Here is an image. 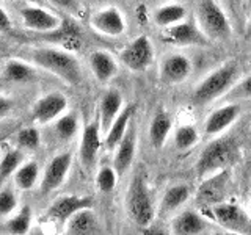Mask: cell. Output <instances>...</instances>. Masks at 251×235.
I'll use <instances>...</instances> for the list:
<instances>
[{
	"label": "cell",
	"instance_id": "obj_1",
	"mask_svg": "<svg viewBox=\"0 0 251 235\" xmlns=\"http://www.w3.org/2000/svg\"><path fill=\"white\" fill-rule=\"evenodd\" d=\"M239 77V63L237 61H227L218 69L202 78L195 88L192 94V104L193 105H207L212 100H217L218 97H223L225 94L232 88Z\"/></svg>",
	"mask_w": 251,
	"mask_h": 235
},
{
	"label": "cell",
	"instance_id": "obj_2",
	"mask_svg": "<svg viewBox=\"0 0 251 235\" xmlns=\"http://www.w3.org/2000/svg\"><path fill=\"white\" fill-rule=\"evenodd\" d=\"M36 66L49 70L50 74L60 77L68 85H78L82 82V68L78 60L68 50L53 49V47H44L38 49L31 55Z\"/></svg>",
	"mask_w": 251,
	"mask_h": 235
},
{
	"label": "cell",
	"instance_id": "obj_3",
	"mask_svg": "<svg viewBox=\"0 0 251 235\" xmlns=\"http://www.w3.org/2000/svg\"><path fill=\"white\" fill-rule=\"evenodd\" d=\"M126 210L127 215L138 227H148L155 216L151 193L146 184L145 172H135L129 184L126 194Z\"/></svg>",
	"mask_w": 251,
	"mask_h": 235
},
{
	"label": "cell",
	"instance_id": "obj_4",
	"mask_svg": "<svg viewBox=\"0 0 251 235\" xmlns=\"http://www.w3.org/2000/svg\"><path fill=\"white\" fill-rule=\"evenodd\" d=\"M237 154V143L232 138H218L202 149L196 162V176L201 180L225 169Z\"/></svg>",
	"mask_w": 251,
	"mask_h": 235
},
{
	"label": "cell",
	"instance_id": "obj_5",
	"mask_svg": "<svg viewBox=\"0 0 251 235\" xmlns=\"http://www.w3.org/2000/svg\"><path fill=\"white\" fill-rule=\"evenodd\" d=\"M195 14L200 30L207 39L223 41L231 36V22L215 0H200Z\"/></svg>",
	"mask_w": 251,
	"mask_h": 235
},
{
	"label": "cell",
	"instance_id": "obj_6",
	"mask_svg": "<svg viewBox=\"0 0 251 235\" xmlns=\"http://www.w3.org/2000/svg\"><path fill=\"white\" fill-rule=\"evenodd\" d=\"M209 210L212 212V219H215L226 231L234 234H251V216L235 204L222 201L209 206Z\"/></svg>",
	"mask_w": 251,
	"mask_h": 235
},
{
	"label": "cell",
	"instance_id": "obj_7",
	"mask_svg": "<svg viewBox=\"0 0 251 235\" xmlns=\"http://www.w3.org/2000/svg\"><path fill=\"white\" fill-rule=\"evenodd\" d=\"M120 58L127 69L133 72H143L154 61V47L151 39L145 35L137 36L121 50Z\"/></svg>",
	"mask_w": 251,
	"mask_h": 235
},
{
	"label": "cell",
	"instance_id": "obj_8",
	"mask_svg": "<svg viewBox=\"0 0 251 235\" xmlns=\"http://www.w3.org/2000/svg\"><path fill=\"white\" fill-rule=\"evenodd\" d=\"M162 39L163 43L173 46H206L209 43V39L200 30V27L195 25L192 21L185 19L165 28Z\"/></svg>",
	"mask_w": 251,
	"mask_h": 235
},
{
	"label": "cell",
	"instance_id": "obj_9",
	"mask_svg": "<svg viewBox=\"0 0 251 235\" xmlns=\"http://www.w3.org/2000/svg\"><path fill=\"white\" fill-rule=\"evenodd\" d=\"M93 206V199L88 196H75V194H65L55 199L50 207L47 209L46 216L58 224H65L68 219L73 216L77 210L86 209Z\"/></svg>",
	"mask_w": 251,
	"mask_h": 235
},
{
	"label": "cell",
	"instance_id": "obj_10",
	"mask_svg": "<svg viewBox=\"0 0 251 235\" xmlns=\"http://www.w3.org/2000/svg\"><path fill=\"white\" fill-rule=\"evenodd\" d=\"M73 164V155L71 152H61L55 155L53 159L47 163L44 169V176L41 180V193L49 194L50 191L57 190L63 185V182L68 177V172Z\"/></svg>",
	"mask_w": 251,
	"mask_h": 235
},
{
	"label": "cell",
	"instance_id": "obj_11",
	"mask_svg": "<svg viewBox=\"0 0 251 235\" xmlns=\"http://www.w3.org/2000/svg\"><path fill=\"white\" fill-rule=\"evenodd\" d=\"M68 99L61 93H49L38 99L31 108V116L38 124H49L65 113Z\"/></svg>",
	"mask_w": 251,
	"mask_h": 235
},
{
	"label": "cell",
	"instance_id": "obj_12",
	"mask_svg": "<svg viewBox=\"0 0 251 235\" xmlns=\"http://www.w3.org/2000/svg\"><path fill=\"white\" fill-rule=\"evenodd\" d=\"M192 61L182 53H171L165 57L160 65V80L167 85L185 82L192 74Z\"/></svg>",
	"mask_w": 251,
	"mask_h": 235
},
{
	"label": "cell",
	"instance_id": "obj_13",
	"mask_svg": "<svg viewBox=\"0 0 251 235\" xmlns=\"http://www.w3.org/2000/svg\"><path fill=\"white\" fill-rule=\"evenodd\" d=\"M90 24L94 30L105 36H120L126 30V19L116 6H108L94 13Z\"/></svg>",
	"mask_w": 251,
	"mask_h": 235
},
{
	"label": "cell",
	"instance_id": "obj_14",
	"mask_svg": "<svg viewBox=\"0 0 251 235\" xmlns=\"http://www.w3.org/2000/svg\"><path fill=\"white\" fill-rule=\"evenodd\" d=\"M41 38L46 39L47 43H55L65 47L68 52L80 50L82 47V31L80 27L73 21H61L58 28H55L47 33H41Z\"/></svg>",
	"mask_w": 251,
	"mask_h": 235
},
{
	"label": "cell",
	"instance_id": "obj_15",
	"mask_svg": "<svg viewBox=\"0 0 251 235\" xmlns=\"http://www.w3.org/2000/svg\"><path fill=\"white\" fill-rule=\"evenodd\" d=\"M137 152V130L135 124L130 122L127 132L124 133L123 140L115 149V157H113V168L118 172V176H124L132 166L133 159H135Z\"/></svg>",
	"mask_w": 251,
	"mask_h": 235
},
{
	"label": "cell",
	"instance_id": "obj_16",
	"mask_svg": "<svg viewBox=\"0 0 251 235\" xmlns=\"http://www.w3.org/2000/svg\"><path fill=\"white\" fill-rule=\"evenodd\" d=\"M227 184H229V171L227 169L218 171L215 176L209 179H202L198 193V201L207 207L214 206L217 202H222L227 190Z\"/></svg>",
	"mask_w": 251,
	"mask_h": 235
},
{
	"label": "cell",
	"instance_id": "obj_17",
	"mask_svg": "<svg viewBox=\"0 0 251 235\" xmlns=\"http://www.w3.org/2000/svg\"><path fill=\"white\" fill-rule=\"evenodd\" d=\"M242 113V107L239 104H226L214 110L204 122V132L207 137H215L225 132L231 124L239 119Z\"/></svg>",
	"mask_w": 251,
	"mask_h": 235
},
{
	"label": "cell",
	"instance_id": "obj_18",
	"mask_svg": "<svg viewBox=\"0 0 251 235\" xmlns=\"http://www.w3.org/2000/svg\"><path fill=\"white\" fill-rule=\"evenodd\" d=\"M21 18L24 21V25L31 31L38 33H47L55 28H58L61 24V19L49 11L43 10L39 6H24L21 10Z\"/></svg>",
	"mask_w": 251,
	"mask_h": 235
},
{
	"label": "cell",
	"instance_id": "obj_19",
	"mask_svg": "<svg viewBox=\"0 0 251 235\" xmlns=\"http://www.w3.org/2000/svg\"><path fill=\"white\" fill-rule=\"evenodd\" d=\"M99 149H100V124L93 121L85 125L82 133L80 149H78L80 162L86 169L94 166V163L98 160Z\"/></svg>",
	"mask_w": 251,
	"mask_h": 235
},
{
	"label": "cell",
	"instance_id": "obj_20",
	"mask_svg": "<svg viewBox=\"0 0 251 235\" xmlns=\"http://www.w3.org/2000/svg\"><path fill=\"white\" fill-rule=\"evenodd\" d=\"M65 232L69 235H93L99 232V221L91 207L80 209L65 223Z\"/></svg>",
	"mask_w": 251,
	"mask_h": 235
},
{
	"label": "cell",
	"instance_id": "obj_21",
	"mask_svg": "<svg viewBox=\"0 0 251 235\" xmlns=\"http://www.w3.org/2000/svg\"><path fill=\"white\" fill-rule=\"evenodd\" d=\"M207 229L204 218L193 210H184L171 221V232L176 235H198Z\"/></svg>",
	"mask_w": 251,
	"mask_h": 235
},
{
	"label": "cell",
	"instance_id": "obj_22",
	"mask_svg": "<svg viewBox=\"0 0 251 235\" xmlns=\"http://www.w3.org/2000/svg\"><path fill=\"white\" fill-rule=\"evenodd\" d=\"M133 113H135V107L127 105V107H124L120 112V115L115 118V121L112 122V125H110L108 130L105 132L104 144H105L107 151H115L116 146L120 144V141L123 140L124 133L127 132L129 124L132 122Z\"/></svg>",
	"mask_w": 251,
	"mask_h": 235
},
{
	"label": "cell",
	"instance_id": "obj_23",
	"mask_svg": "<svg viewBox=\"0 0 251 235\" xmlns=\"http://www.w3.org/2000/svg\"><path fill=\"white\" fill-rule=\"evenodd\" d=\"M123 110V96L118 90H108L100 99L99 105V124L100 129L107 132L108 127L115 121V118Z\"/></svg>",
	"mask_w": 251,
	"mask_h": 235
},
{
	"label": "cell",
	"instance_id": "obj_24",
	"mask_svg": "<svg viewBox=\"0 0 251 235\" xmlns=\"http://www.w3.org/2000/svg\"><path fill=\"white\" fill-rule=\"evenodd\" d=\"M90 66H91L94 77H96L100 83L112 80L118 72L116 60L105 50L93 52L90 57Z\"/></svg>",
	"mask_w": 251,
	"mask_h": 235
},
{
	"label": "cell",
	"instance_id": "obj_25",
	"mask_svg": "<svg viewBox=\"0 0 251 235\" xmlns=\"http://www.w3.org/2000/svg\"><path fill=\"white\" fill-rule=\"evenodd\" d=\"M173 127V121L168 112L165 110H159L151 121V125H149V141L154 149H162L163 144L167 143L168 135Z\"/></svg>",
	"mask_w": 251,
	"mask_h": 235
},
{
	"label": "cell",
	"instance_id": "obj_26",
	"mask_svg": "<svg viewBox=\"0 0 251 235\" xmlns=\"http://www.w3.org/2000/svg\"><path fill=\"white\" fill-rule=\"evenodd\" d=\"M190 198V190L185 185H173L165 191L162 202H160V215H170Z\"/></svg>",
	"mask_w": 251,
	"mask_h": 235
},
{
	"label": "cell",
	"instance_id": "obj_27",
	"mask_svg": "<svg viewBox=\"0 0 251 235\" xmlns=\"http://www.w3.org/2000/svg\"><path fill=\"white\" fill-rule=\"evenodd\" d=\"M3 77L5 80L11 83H28L35 78V70L27 63L19 60H10L5 65Z\"/></svg>",
	"mask_w": 251,
	"mask_h": 235
},
{
	"label": "cell",
	"instance_id": "obj_28",
	"mask_svg": "<svg viewBox=\"0 0 251 235\" xmlns=\"http://www.w3.org/2000/svg\"><path fill=\"white\" fill-rule=\"evenodd\" d=\"M187 16V10L182 5L177 3H170V5H163L159 10H155L154 13V22L159 27L167 28L170 25H175V24L184 21Z\"/></svg>",
	"mask_w": 251,
	"mask_h": 235
},
{
	"label": "cell",
	"instance_id": "obj_29",
	"mask_svg": "<svg viewBox=\"0 0 251 235\" xmlns=\"http://www.w3.org/2000/svg\"><path fill=\"white\" fill-rule=\"evenodd\" d=\"M14 184L19 190L25 191L31 190L35 187L38 176H39V166L36 162H27V163H21V166L16 169L14 172Z\"/></svg>",
	"mask_w": 251,
	"mask_h": 235
},
{
	"label": "cell",
	"instance_id": "obj_30",
	"mask_svg": "<svg viewBox=\"0 0 251 235\" xmlns=\"http://www.w3.org/2000/svg\"><path fill=\"white\" fill-rule=\"evenodd\" d=\"M31 226V207L24 206L18 213L6 221V231L13 235H25Z\"/></svg>",
	"mask_w": 251,
	"mask_h": 235
},
{
	"label": "cell",
	"instance_id": "obj_31",
	"mask_svg": "<svg viewBox=\"0 0 251 235\" xmlns=\"http://www.w3.org/2000/svg\"><path fill=\"white\" fill-rule=\"evenodd\" d=\"M78 130V118L77 113L71 112L66 115H61L55 119V133L63 141H68L73 138Z\"/></svg>",
	"mask_w": 251,
	"mask_h": 235
},
{
	"label": "cell",
	"instance_id": "obj_32",
	"mask_svg": "<svg viewBox=\"0 0 251 235\" xmlns=\"http://www.w3.org/2000/svg\"><path fill=\"white\" fill-rule=\"evenodd\" d=\"M24 160V154L19 149H10L3 159L0 160V185H2L8 177H11L16 169L21 166V163Z\"/></svg>",
	"mask_w": 251,
	"mask_h": 235
},
{
	"label": "cell",
	"instance_id": "obj_33",
	"mask_svg": "<svg viewBox=\"0 0 251 235\" xmlns=\"http://www.w3.org/2000/svg\"><path fill=\"white\" fill-rule=\"evenodd\" d=\"M198 141H200V133L192 124L179 125L175 132V144L180 151H187V149L193 147Z\"/></svg>",
	"mask_w": 251,
	"mask_h": 235
},
{
	"label": "cell",
	"instance_id": "obj_34",
	"mask_svg": "<svg viewBox=\"0 0 251 235\" xmlns=\"http://www.w3.org/2000/svg\"><path fill=\"white\" fill-rule=\"evenodd\" d=\"M118 172L115 171L113 166H102L96 176V185L99 188V191L102 193H110L113 191V188L116 187L118 182Z\"/></svg>",
	"mask_w": 251,
	"mask_h": 235
},
{
	"label": "cell",
	"instance_id": "obj_35",
	"mask_svg": "<svg viewBox=\"0 0 251 235\" xmlns=\"http://www.w3.org/2000/svg\"><path fill=\"white\" fill-rule=\"evenodd\" d=\"M227 100H239V99H251V74H248L240 82L234 83L232 88L225 94Z\"/></svg>",
	"mask_w": 251,
	"mask_h": 235
},
{
	"label": "cell",
	"instance_id": "obj_36",
	"mask_svg": "<svg viewBox=\"0 0 251 235\" xmlns=\"http://www.w3.org/2000/svg\"><path fill=\"white\" fill-rule=\"evenodd\" d=\"M18 144L24 149H28V151H33L41 143V135H39L38 129L35 127H28V129H22L18 132Z\"/></svg>",
	"mask_w": 251,
	"mask_h": 235
},
{
	"label": "cell",
	"instance_id": "obj_37",
	"mask_svg": "<svg viewBox=\"0 0 251 235\" xmlns=\"http://www.w3.org/2000/svg\"><path fill=\"white\" fill-rule=\"evenodd\" d=\"M18 207V196L11 188H2L0 190V216H8Z\"/></svg>",
	"mask_w": 251,
	"mask_h": 235
},
{
	"label": "cell",
	"instance_id": "obj_38",
	"mask_svg": "<svg viewBox=\"0 0 251 235\" xmlns=\"http://www.w3.org/2000/svg\"><path fill=\"white\" fill-rule=\"evenodd\" d=\"M47 2H50L52 5L61 8V10H66V11L73 13V14H77L78 10H80V8H78L77 0H47Z\"/></svg>",
	"mask_w": 251,
	"mask_h": 235
},
{
	"label": "cell",
	"instance_id": "obj_39",
	"mask_svg": "<svg viewBox=\"0 0 251 235\" xmlns=\"http://www.w3.org/2000/svg\"><path fill=\"white\" fill-rule=\"evenodd\" d=\"M11 110H13V100L5 96H0V119H3Z\"/></svg>",
	"mask_w": 251,
	"mask_h": 235
},
{
	"label": "cell",
	"instance_id": "obj_40",
	"mask_svg": "<svg viewBox=\"0 0 251 235\" xmlns=\"http://www.w3.org/2000/svg\"><path fill=\"white\" fill-rule=\"evenodd\" d=\"M11 27H13V22L10 19V16H8V13L3 8H0V31H10Z\"/></svg>",
	"mask_w": 251,
	"mask_h": 235
},
{
	"label": "cell",
	"instance_id": "obj_41",
	"mask_svg": "<svg viewBox=\"0 0 251 235\" xmlns=\"http://www.w3.org/2000/svg\"><path fill=\"white\" fill-rule=\"evenodd\" d=\"M226 2H227V5L231 6V10H232L234 13L237 11L239 8H240V5H242V0H226Z\"/></svg>",
	"mask_w": 251,
	"mask_h": 235
},
{
	"label": "cell",
	"instance_id": "obj_42",
	"mask_svg": "<svg viewBox=\"0 0 251 235\" xmlns=\"http://www.w3.org/2000/svg\"><path fill=\"white\" fill-rule=\"evenodd\" d=\"M245 39L247 41H251V16L247 22V27H245Z\"/></svg>",
	"mask_w": 251,
	"mask_h": 235
},
{
	"label": "cell",
	"instance_id": "obj_43",
	"mask_svg": "<svg viewBox=\"0 0 251 235\" xmlns=\"http://www.w3.org/2000/svg\"><path fill=\"white\" fill-rule=\"evenodd\" d=\"M8 135H10V132H5V133H0V144L3 143V141L8 138Z\"/></svg>",
	"mask_w": 251,
	"mask_h": 235
},
{
	"label": "cell",
	"instance_id": "obj_44",
	"mask_svg": "<svg viewBox=\"0 0 251 235\" xmlns=\"http://www.w3.org/2000/svg\"><path fill=\"white\" fill-rule=\"evenodd\" d=\"M248 215L251 216V206H250V212H248Z\"/></svg>",
	"mask_w": 251,
	"mask_h": 235
},
{
	"label": "cell",
	"instance_id": "obj_45",
	"mask_svg": "<svg viewBox=\"0 0 251 235\" xmlns=\"http://www.w3.org/2000/svg\"><path fill=\"white\" fill-rule=\"evenodd\" d=\"M248 6H251V0H248Z\"/></svg>",
	"mask_w": 251,
	"mask_h": 235
},
{
	"label": "cell",
	"instance_id": "obj_46",
	"mask_svg": "<svg viewBox=\"0 0 251 235\" xmlns=\"http://www.w3.org/2000/svg\"><path fill=\"white\" fill-rule=\"evenodd\" d=\"M250 201H251V193H250Z\"/></svg>",
	"mask_w": 251,
	"mask_h": 235
}]
</instances>
